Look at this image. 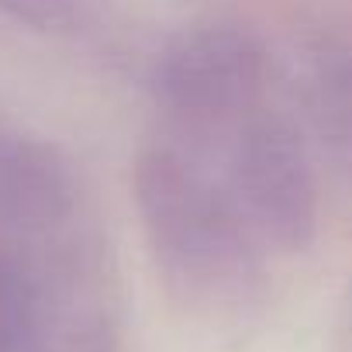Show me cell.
<instances>
[{"label":"cell","mask_w":352,"mask_h":352,"mask_svg":"<svg viewBox=\"0 0 352 352\" xmlns=\"http://www.w3.org/2000/svg\"><path fill=\"white\" fill-rule=\"evenodd\" d=\"M135 211L166 287L190 304H235L259 280V249L228 194L197 148L152 142L131 166Z\"/></svg>","instance_id":"6da1fadb"},{"label":"cell","mask_w":352,"mask_h":352,"mask_svg":"<svg viewBox=\"0 0 352 352\" xmlns=\"http://www.w3.org/2000/svg\"><path fill=\"white\" fill-rule=\"evenodd\" d=\"M152 97L169 128L190 148L225 142L263 111L270 52L239 21H208L176 35L152 66Z\"/></svg>","instance_id":"7a4b0ae2"},{"label":"cell","mask_w":352,"mask_h":352,"mask_svg":"<svg viewBox=\"0 0 352 352\" xmlns=\"http://www.w3.org/2000/svg\"><path fill=\"white\" fill-rule=\"evenodd\" d=\"M221 180L235 197L252 235L276 252H304L318 235V180L300 131L273 114L256 111L225 138Z\"/></svg>","instance_id":"3957f363"},{"label":"cell","mask_w":352,"mask_h":352,"mask_svg":"<svg viewBox=\"0 0 352 352\" xmlns=\"http://www.w3.org/2000/svg\"><path fill=\"white\" fill-rule=\"evenodd\" d=\"M80 204L69 162L42 138L0 128V225L52 235L73 221Z\"/></svg>","instance_id":"277c9868"},{"label":"cell","mask_w":352,"mask_h":352,"mask_svg":"<svg viewBox=\"0 0 352 352\" xmlns=\"http://www.w3.org/2000/svg\"><path fill=\"white\" fill-rule=\"evenodd\" d=\"M307 80L314 121L338 162L352 173V42L318 45Z\"/></svg>","instance_id":"5b68a950"},{"label":"cell","mask_w":352,"mask_h":352,"mask_svg":"<svg viewBox=\"0 0 352 352\" xmlns=\"http://www.w3.org/2000/svg\"><path fill=\"white\" fill-rule=\"evenodd\" d=\"M0 18H8L28 32L66 35L76 32L83 18V0H0Z\"/></svg>","instance_id":"8992f818"}]
</instances>
